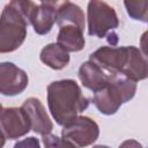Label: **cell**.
Masks as SVG:
<instances>
[{"label":"cell","mask_w":148,"mask_h":148,"mask_svg":"<svg viewBox=\"0 0 148 148\" xmlns=\"http://www.w3.org/2000/svg\"><path fill=\"white\" fill-rule=\"evenodd\" d=\"M89 60L108 74H117L138 82L148 76L146 54L135 46H102L92 52Z\"/></svg>","instance_id":"6da1fadb"},{"label":"cell","mask_w":148,"mask_h":148,"mask_svg":"<svg viewBox=\"0 0 148 148\" xmlns=\"http://www.w3.org/2000/svg\"><path fill=\"white\" fill-rule=\"evenodd\" d=\"M47 104L56 123L64 127L88 108L89 99L82 94L76 81L65 79L47 86Z\"/></svg>","instance_id":"7a4b0ae2"},{"label":"cell","mask_w":148,"mask_h":148,"mask_svg":"<svg viewBox=\"0 0 148 148\" xmlns=\"http://www.w3.org/2000/svg\"><path fill=\"white\" fill-rule=\"evenodd\" d=\"M37 3L13 0L0 15V53L16 51L25 40L27 27Z\"/></svg>","instance_id":"3957f363"},{"label":"cell","mask_w":148,"mask_h":148,"mask_svg":"<svg viewBox=\"0 0 148 148\" xmlns=\"http://www.w3.org/2000/svg\"><path fill=\"white\" fill-rule=\"evenodd\" d=\"M135 91V82L121 75L110 74L106 86L94 94L92 103L101 113L111 116L114 114L124 103L131 101Z\"/></svg>","instance_id":"277c9868"},{"label":"cell","mask_w":148,"mask_h":148,"mask_svg":"<svg viewBox=\"0 0 148 148\" xmlns=\"http://www.w3.org/2000/svg\"><path fill=\"white\" fill-rule=\"evenodd\" d=\"M88 35L103 38L109 31L119 25L118 15L113 7L104 1H90L87 9Z\"/></svg>","instance_id":"5b68a950"},{"label":"cell","mask_w":148,"mask_h":148,"mask_svg":"<svg viewBox=\"0 0 148 148\" xmlns=\"http://www.w3.org/2000/svg\"><path fill=\"white\" fill-rule=\"evenodd\" d=\"M99 135V127L95 120L87 116H77L71 123L65 125L61 136L76 147L83 148L92 145Z\"/></svg>","instance_id":"8992f818"},{"label":"cell","mask_w":148,"mask_h":148,"mask_svg":"<svg viewBox=\"0 0 148 148\" xmlns=\"http://www.w3.org/2000/svg\"><path fill=\"white\" fill-rule=\"evenodd\" d=\"M30 120L22 108H6L0 113V131L6 139L14 140L28 134Z\"/></svg>","instance_id":"52a82bcc"},{"label":"cell","mask_w":148,"mask_h":148,"mask_svg":"<svg viewBox=\"0 0 148 148\" xmlns=\"http://www.w3.org/2000/svg\"><path fill=\"white\" fill-rule=\"evenodd\" d=\"M27 73L15 64L0 62V94L5 96H16L28 87Z\"/></svg>","instance_id":"ba28073f"},{"label":"cell","mask_w":148,"mask_h":148,"mask_svg":"<svg viewBox=\"0 0 148 148\" xmlns=\"http://www.w3.org/2000/svg\"><path fill=\"white\" fill-rule=\"evenodd\" d=\"M21 108L25 111L30 120L31 130L35 133L39 135H46L51 133V131L53 130V123L50 119L49 114L46 113L44 105L38 98L36 97L27 98Z\"/></svg>","instance_id":"9c48e42d"},{"label":"cell","mask_w":148,"mask_h":148,"mask_svg":"<svg viewBox=\"0 0 148 148\" xmlns=\"http://www.w3.org/2000/svg\"><path fill=\"white\" fill-rule=\"evenodd\" d=\"M57 7L58 2L53 1H43L36 5L30 17V24L37 35H46L51 31L57 22Z\"/></svg>","instance_id":"30bf717a"},{"label":"cell","mask_w":148,"mask_h":148,"mask_svg":"<svg viewBox=\"0 0 148 148\" xmlns=\"http://www.w3.org/2000/svg\"><path fill=\"white\" fill-rule=\"evenodd\" d=\"M77 75L83 87L88 88L94 92L104 88L110 79V74L105 73L90 60L81 64Z\"/></svg>","instance_id":"8fae6325"},{"label":"cell","mask_w":148,"mask_h":148,"mask_svg":"<svg viewBox=\"0 0 148 148\" xmlns=\"http://www.w3.org/2000/svg\"><path fill=\"white\" fill-rule=\"evenodd\" d=\"M83 29L75 24L59 25V32L57 36V44L65 51L79 52L83 50L86 40L83 37Z\"/></svg>","instance_id":"7c38bea8"},{"label":"cell","mask_w":148,"mask_h":148,"mask_svg":"<svg viewBox=\"0 0 148 148\" xmlns=\"http://www.w3.org/2000/svg\"><path fill=\"white\" fill-rule=\"evenodd\" d=\"M57 24H75L84 30L86 17L83 10L71 1L58 2L57 7Z\"/></svg>","instance_id":"4fadbf2b"},{"label":"cell","mask_w":148,"mask_h":148,"mask_svg":"<svg viewBox=\"0 0 148 148\" xmlns=\"http://www.w3.org/2000/svg\"><path fill=\"white\" fill-rule=\"evenodd\" d=\"M40 61L52 69L59 71L69 64V53L57 43H50L44 46L39 54Z\"/></svg>","instance_id":"5bb4252c"},{"label":"cell","mask_w":148,"mask_h":148,"mask_svg":"<svg viewBox=\"0 0 148 148\" xmlns=\"http://www.w3.org/2000/svg\"><path fill=\"white\" fill-rule=\"evenodd\" d=\"M127 14L135 21H141L143 23L148 22V1H124Z\"/></svg>","instance_id":"9a60e30c"},{"label":"cell","mask_w":148,"mask_h":148,"mask_svg":"<svg viewBox=\"0 0 148 148\" xmlns=\"http://www.w3.org/2000/svg\"><path fill=\"white\" fill-rule=\"evenodd\" d=\"M43 145L45 148H76V146L74 143H72L71 141L64 139V138H59L54 134H46L43 135Z\"/></svg>","instance_id":"2e32d148"},{"label":"cell","mask_w":148,"mask_h":148,"mask_svg":"<svg viewBox=\"0 0 148 148\" xmlns=\"http://www.w3.org/2000/svg\"><path fill=\"white\" fill-rule=\"evenodd\" d=\"M13 148H40L39 140L35 136L25 138L21 141H17Z\"/></svg>","instance_id":"e0dca14e"},{"label":"cell","mask_w":148,"mask_h":148,"mask_svg":"<svg viewBox=\"0 0 148 148\" xmlns=\"http://www.w3.org/2000/svg\"><path fill=\"white\" fill-rule=\"evenodd\" d=\"M118 148H143V146L136 140L128 139V140H125L124 142H121Z\"/></svg>","instance_id":"ac0fdd59"},{"label":"cell","mask_w":148,"mask_h":148,"mask_svg":"<svg viewBox=\"0 0 148 148\" xmlns=\"http://www.w3.org/2000/svg\"><path fill=\"white\" fill-rule=\"evenodd\" d=\"M5 142H6V138H5V135L2 134V132L0 131V148H3Z\"/></svg>","instance_id":"d6986e66"},{"label":"cell","mask_w":148,"mask_h":148,"mask_svg":"<svg viewBox=\"0 0 148 148\" xmlns=\"http://www.w3.org/2000/svg\"><path fill=\"white\" fill-rule=\"evenodd\" d=\"M92 148H110L108 146H104V145H97V146H94Z\"/></svg>","instance_id":"ffe728a7"},{"label":"cell","mask_w":148,"mask_h":148,"mask_svg":"<svg viewBox=\"0 0 148 148\" xmlns=\"http://www.w3.org/2000/svg\"><path fill=\"white\" fill-rule=\"evenodd\" d=\"M1 111H2V105L0 104V113H1Z\"/></svg>","instance_id":"44dd1931"}]
</instances>
